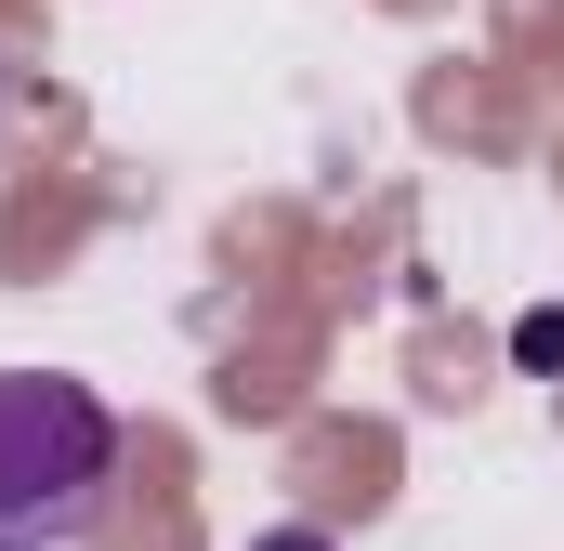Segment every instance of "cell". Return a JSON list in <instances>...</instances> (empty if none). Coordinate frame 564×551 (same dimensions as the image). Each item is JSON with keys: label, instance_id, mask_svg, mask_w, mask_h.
<instances>
[{"label": "cell", "instance_id": "cell-1", "mask_svg": "<svg viewBox=\"0 0 564 551\" xmlns=\"http://www.w3.org/2000/svg\"><path fill=\"white\" fill-rule=\"evenodd\" d=\"M119 486V408L66 368H0V539H93Z\"/></svg>", "mask_w": 564, "mask_h": 551}, {"label": "cell", "instance_id": "cell-2", "mask_svg": "<svg viewBox=\"0 0 564 551\" xmlns=\"http://www.w3.org/2000/svg\"><path fill=\"white\" fill-rule=\"evenodd\" d=\"M512 355H525V368H564V315H525V328H512Z\"/></svg>", "mask_w": 564, "mask_h": 551}, {"label": "cell", "instance_id": "cell-3", "mask_svg": "<svg viewBox=\"0 0 564 551\" xmlns=\"http://www.w3.org/2000/svg\"><path fill=\"white\" fill-rule=\"evenodd\" d=\"M250 551H328V539H315V526H276V539H250Z\"/></svg>", "mask_w": 564, "mask_h": 551}, {"label": "cell", "instance_id": "cell-4", "mask_svg": "<svg viewBox=\"0 0 564 551\" xmlns=\"http://www.w3.org/2000/svg\"><path fill=\"white\" fill-rule=\"evenodd\" d=\"M0 551H26V539H0Z\"/></svg>", "mask_w": 564, "mask_h": 551}]
</instances>
